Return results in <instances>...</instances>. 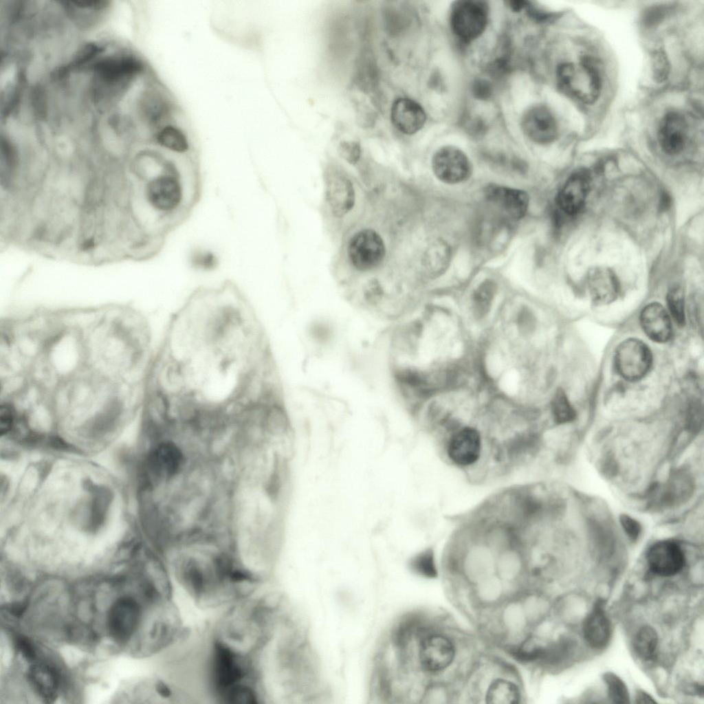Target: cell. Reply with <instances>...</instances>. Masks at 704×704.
I'll list each match as a JSON object with an SVG mask.
<instances>
[{"label": "cell", "mask_w": 704, "mask_h": 704, "mask_svg": "<svg viewBox=\"0 0 704 704\" xmlns=\"http://www.w3.org/2000/svg\"><path fill=\"white\" fill-rule=\"evenodd\" d=\"M176 584L199 608L222 610L256 593L263 583L240 562L230 547L192 542L170 551Z\"/></svg>", "instance_id": "6da1fadb"}, {"label": "cell", "mask_w": 704, "mask_h": 704, "mask_svg": "<svg viewBox=\"0 0 704 704\" xmlns=\"http://www.w3.org/2000/svg\"><path fill=\"white\" fill-rule=\"evenodd\" d=\"M280 622L278 597L259 590L221 610L208 635L239 652L259 658Z\"/></svg>", "instance_id": "7a4b0ae2"}, {"label": "cell", "mask_w": 704, "mask_h": 704, "mask_svg": "<svg viewBox=\"0 0 704 704\" xmlns=\"http://www.w3.org/2000/svg\"><path fill=\"white\" fill-rule=\"evenodd\" d=\"M204 656L205 683L216 703H265L258 658L239 652L209 635Z\"/></svg>", "instance_id": "3957f363"}, {"label": "cell", "mask_w": 704, "mask_h": 704, "mask_svg": "<svg viewBox=\"0 0 704 704\" xmlns=\"http://www.w3.org/2000/svg\"><path fill=\"white\" fill-rule=\"evenodd\" d=\"M441 443L445 456L452 465L470 476H486L489 472L487 444L478 429L458 426L446 433Z\"/></svg>", "instance_id": "277c9868"}, {"label": "cell", "mask_w": 704, "mask_h": 704, "mask_svg": "<svg viewBox=\"0 0 704 704\" xmlns=\"http://www.w3.org/2000/svg\"><path fill=\"white\" fill-rule=\"evenodd\" d=\"M560 89L585 104L595 102L601 91L602 80L597 67L588 58L579 64H560L556 72Z\"/></svg>", "instance_id": "5b68a950"}, {"label": "cell", "mask_w": 704, "mask_h": 704, "mask_svg": "<svg viewBox=\"0 0 704 704\" xmlns=\"http://www.w3.org/2000/svg\"><path fill=\"white\" fill-rule=\"evenodd\" d=\"M487 22L486 5L477 1H457L450 14L454 34L460 39L470 41L485 30Z\"/></svg>", "instance_id": "8992f818"}, {"label": "cell", "mask_w": 704, "mask_h": 704, "mask_svg": "<svg viewBox=\"0 0 704 704\" xmlns=\"http://www.w3.org/2000/svg\"><path fill=\"white\" fill-rule=\"evenodd\" d=\"M142 69V64L131 56L111 57L101 60L94 67L96 82L100 91H113L126 85Z\"/></svg>", "instance_id": "52a82bcc"}, {"label": "cell", "mask_w": 704, "mask_h": 704, "mask_svg": "<svg viewBox=\"0 0 704 704\" xmlns=\"http://www.w3.org/2000/svg\"><path fill=\"white\" fill-rule=\"evenodd\" d=\"M652 356L648 346L639 340L630 338L617 346L615 364L617 371L626 380L637 381L648 372Z\"/></svg>", "instance_id": "ba28073f"}, {"label": "cell", "mask_w": 704, "mask_h": 704, "mask_svg": "<svg viewBox=\"0 0 704 704\" xmlns=\"http://www.w3.org/2000/svg\"><path fill=\"white\" fill-rule=\"evenodd\" d=\"M348 253L353 265L360 271L377 266L384 258L385 245L382 237L374 230H363L351 239Z\"/></svg>", "instance_id": "9c48e42d"}, {"label": "cell", "mask_w": 704, "mask_h": 704, "mask_svg": "<svg viewBox=\"0 0 704 704\" xmlns=\"http://www.w3.org/2000/svg\"><path fill=\"white\" fill-rule=\"evenodd\" d=\"M142 608L132 597H121L111 607L108 628L111 637L118 642H125L135 632L142 619Z\"/></svg>", "instance_id": "30bf717a"}, {"label": "cell", "mask_w": 704, "mask_h": 704, "mask_svg": "<svg viewBox=\"0 0 704 704\" xmlns=\"http://www.w3.org/2000/svg\"><path fill=\"white\" fill-rule=\"evenodd\" d=\"M432 170L436 177L446 184H457L471 174L470 162L465 154L452 146L440 148L433 155Z\"/></svg>", "instance_id": "8fae6325"}, {"label": "cell", "mask_w": 704, "mask_h": 704, "mask_svg": "<svg viewBox=\"0 0 704 704\" xmlns=\"http://www.w3.org/2000/svg\"><path fill=\"white\" fill-rule=\"evenodd\" d=\"M523 132L531 141L540 144L553 142L558 136V126L550 109L536 104L527 109L521 120Z\"/></svg>", "instance_id": "7c38bea8"}, {"label": "cell", "mask_w": 704, "mask_h": 704, "mask_svg": "<svg viewBox=\"0 0 704 704\" xmlns=\"http://www.w3.org/2000/svg\"><path fill=\"white\" fill-rule=\"evenodd\" d=\"M650 570L661 577H670L679 573L685 562L684 553L676 542L659 541L652 544L646 555Z\"/></svg>", "instance_id": "4fadbf2b"}, {"label": "cell", "mask_w": 704, "mask_h": 704, "mask_svg": "<svg viewBox=\"0 0 704 704\" xmlns=\"http://www.w3.org/2000/svg\"><path fill=\"white\" fill-rule=\"evenodd\" d=\"M418 654L421 667L434 672L445 669L452 663L454 648L452 643L442 635H428L420 641Z\"/></svg>", "instance_id": "5bb4252c"}, {"label": "cell", "mask_w": 704, "mask_h": 704, "mask_svg": "<svg viewBox=\"0 0 704 704\" xmlns=\"http://www.w3.org/2000/svg\"><path fill=\"white\" fill-rule=\"evenodd\" d=\"M688 125L685 118L675 111L666 113L661 120L657 132L661 149L668 155H676L684 148Z\"/></svg>", "instance_id": "9a60e30c"}, {"label": "cell", "mask_w": 704, "mask_h": 704, "mask_svg": "<svg viewBox=\"0 0 704 704\" xmlns=\"http://www.w3.org/2000/svg\"><path fill=\"white\" fill-rule=\"evenodd\" d=\"M390 120L394 126L402 133L412 135L425 124L426 114L423 107L415 100L397 98L390 109Z\"/></svg>", "instance_id": "2e32d148"}, {"label": "cell", "mask_w": 704, "mask_h": 704, "mask_svg": "<svg viewBox=\"0 0 704 704\" xmlns=\"http://www.w3.org/2000/svg\"><path fill=\"white\" fill-rule=\"evenodd\" d=\"M588 294L595 304L604 305L613 302L619 293V283L614 272L607 267L591 269L586 278Z\"/></svg>", "instance_id": "e0dca14e"}, {"label": "cell", "mask_w": 704, "mask_h": 704, "mask_svg": "<svg viewBox=\"0 0 704 704\" xmlns=\"http://www.w3.org/2000/svg\"><path fill=\"white\" fill-rule=\"evenodd\" d=\"M583 635L586 643L593 648L606 646L611 636V624L604 608V602L598 600L586 617L583 624Z\"/></svg>", "instance_id": "ac0fdd59"}, {"label": "cell", "mask_w": 704, "mask_h": 704, "mask_svg": "<svg viewBox=\"0 0 704 704\" xmlns=\"http://www.w3.org/2000/svg\"><path fill=\"white\" fill-rule=\"evenodd\" d=\"M487 199L515 219L525 214L529 206V196L522 190L490 186L485 193Z\"/></svg>", "instance_id": "d6986e66"}, {"label": "cell", "mask_w": 704, "mask_h": 704, "mask_svg": "<svg viewBox=\"0 0 704 704\" xmlns=\"http://www.w3.org/2000/svg\"><path fill=\"white\" fill-rule=\"evenodd\" d=\"M588 190V180L583 173L572 175L560 190L557 203L569 215L577 214L583 207Z\"/></svg>", "instance_id": "ffe728a7"}, {"label": "cell", "mask_w": 704, "mask_h": 704, "mask_svg": "<svg viewBox=\"0 0 704 704\" xmlns=\"http://www.w3.org/2000/svg\"><path fill=\"white\" fill-rule=\"evenodd\" d=\"M640 321L644 332L653 341L665 342L670 338V319L661 305L652 302L646 306L641 313Z\"/></svg>", "instance_id": "44dd1931"}, {"label": "cell", "mask_w": 704, "mask_h": 704, "mask_svg": "<svg viewBox=\"0 0 704 704\" xmlns=\"http://www.w3.org/2000/svg\"><path fill=\"white\" fill-rule=\"evenodd\" d=\"M327 186V200L332 212L336 217L344 216L355 203L352 184L346 177L336 175L328 179Z\"/></svg>", "instance_id": "7402d4cb"}, {"label": "cell", "mask_w": 704, "mask_h": 704, "mask_svg": "<svg viewBox=\"0 0 704 704\" xmlns=\"http://www.w3.org/2000/svg\"><path fill=\"white\" fill-rule=\"evenodd\" d=\"M28 679L45 702L55 701L58 696L60 676L53 666L45 663L34 664L28 672Z\"/></svg>", "instance_id": "603a6c76"}, {"label": "cell", "mask_w": 704, "mask_h": 704, "mask_svg": "<svg viewBox=\"0 0 704 704\" xmlns=\"http://www.w3.org/2000/svg\"><path fill=\"white\" fill-rule=\"evenodd\" d=\"M693 480L685 471H677L670 476L665 485L660 500L666 505H672L685 501L693 492Z\"/></svg>", "instance_id": "cb8c5ba5"}, {"label": "cell", "mask_w": 704, "mask_h": 704, "mask_svg": "<svg viewBox=\"0 0 704 704\" xmlns=\"http://www.w3.org/2000/svg\"><path fill=\"white\" fill-rule=\"evenodd\" d=\"M157 142L174 154L183 155L189 151L190 143L185 133L177 126L166 125L156 135Z\"/></svg>", "instance_id": "d4e9b609"}, {"label": "cell", "mask_w": 704, "mask_h": 704, "mask_svg": "<svg viewBox=\"0 0 704 704\" xmlns=\"http://www.w3.org/2000/svg\"><path fill=\"white\" fill-rule=\"evenodd\" d=\"M520 692L516 685L504 679H496L490 685L486 694V702L493 704H513L518 703Z\"/></svg>", "instance_id": "484cf974"}, {"label": "cell", "mask_w": 704, "mask_h": 704, "mask_svg": "<svg viewBox=\"0 0 704 704\" xmlns=\"http://www.w3.org/2000/svg\"><path fill=\"white\" fill-rule=\"evenodd\" d=\"M658 645V635L655 630L649 626L642 627L637 633L633 641V648L637 655L646 661L654 659Z\"/></svg>", "instance_id": "4316f807"}, {"label": "cell", "mask_w": 704, "mask_h": 704, "mask_svg": "<svg viewBox=\"0 0 704 704\" xmlns=\"http://www.w3.org/2000/svg\"><path fill=\"white\" fill-rule=\"evenodd\" d=\"M496 291V284L490 280L483 282L473 295V311L477 318H483L489 311Z\"/></svg>", "instance_id": "83f0119b"}, {"label": "cell", "mask_w": 704, "mask_h": 704, "mask_svg": "<svg viewBox=\"0 0 704 704\" xmlns=\"http://www.w3.org/2000/svg\"><path fill=\"white\" fill-rule=\"evenodd\" d=\"M551 410L558 424L570 422L575 417V411L562 390H558L556 393L551 402Z\"/></svg>", "instance_id": "f1b7e54d"}, {"label": "cell", "mask_w": 704, "mask_h": 704, "mask_svg": "<svg viewBox=\"0 0 704 704\" xmlns=\"http://www.w3.org/2000/svg\"><path fill=\"white\" fill-rule=\"evenodd\" d=\"M607 686L608 695L614 703H630L629 693L624 682L613 672H606L603 676Z\"/></svg>", "instance_id": "f546056e"}, {"label": "cell", "mask_w": 704, "mask_h": 704, "mask_svg": "<svg viewBox=\"0 0 704 704\" xmlns=\"http://www.w3.org/2000/svg\"><path fill=\"white\" fill-rule=\"evenodd\" d=\"M410 566L412 570L420 575L428 577L436 575L434 556L431 549L424 550L413 557Z\"/></svg>", "instance_id": "4dcf8cb0"}, {"label": "cell", "mask_w": 704, "mask_h": 704, "mask_svg": "<svg viewBox=\"0 0 704 704\" xmlns=\"http://www.w3.org/2000/svg\"><path fill=\"white\" fill-rule=\"evenodd\" d=\"M667 302L670 314L679 324L685 323L684 296L680 287L670 289L667 295Z\"/></svg>", "instance_id": "1f68e13d"}, {"label": "cell", "mask_w": 704, "mask_h": 704, "mask_svg": "<svg viewBox=\"0 0 704 704\" xmlns=\"http://www.w3.org/2000/svg\"><path fill=\"white\" fill-rule=\"evenodd\" d=\"M190 263L197 270L210 271L217 267L219 259L213 252L199 248L191 252Z\"/></svg>", "instance_id": "d6a6232c"}, {"label": "cell", "mask_w": 704, "mask_h": 704, "mask_svg": "<svg viewBox=\"0 0 704 704\" xmlns=\"http://www.w3.org/2000/svg\"><path fill=\"white\" fill-rule=\"evenodd\" d=\"M651 69L654 80L659 83L665 82L670 74V65L666 53L661 50L653 52L651 56Z\"/></svg>", "instance_id": "836d02e7"}, {"label": "cell", "mask_w": 704, "mask_h": 704, "mask_svg": "<svg viewBox=\"0 0 704 704\" xmlns=\"http://www.w3.org/2000/svg\"><path fill=\"white\" fill-rule=\"evenodd\" d=\"M622 527L632 541H635L639 538L641 527L639 522L626 514H622L619 517Z\"/></svg>", "instance_id": "e575fe53"}, {"label": "cell", "mask_w": 704, "mask_h": 704, "mask_svg": "<svg viewBox=\"0 0 704 704\" xmlns=\"http://www.w3.org/2000/svg\"><path fill=\"white\" fill-rule=\"evenodd\" d=\"M702 409L697 403H693L689 407L686 418V426L692 432L699 430L702 424Z\"/></svg>", "instance_id": "d590c367"}, {"label": "cell", "mask_w": 704, "mask_h": 704, "mask_svg": "<svg viewBox=\"0 0 704 704\" xmlns=\"http://www.w3.org/2000/svg\"><path fill=\"white\" fill-rule=\"evenodd\" d=\"M100 51L101 50L96 45H86L76 55L73 63L74 67H80L95 58Z\"/></svg>", "instance_id": "8d00e7d4"}, {"label": "cell", "mask_w": 704, "mask_h": 704, "mask_svg": "<svg viewBox=\"0 0 704 704\" xmlns=\"http://www.w3.org/2000/svg\"><path fill=\"white\" fill-rule=\"evenodd\" d=\"M341 156L350 163H355L360 156V147L357 142H344L340 144Z\"/></svg>", "instance_id": "74e56055"}, {"label": "cell", "mask_w": 704, "mask_h": 704, "mask_svg": "<svg viewBox=\"0 0 704 704\" xmlns=\"http://www.w3.org/2000/svg\"><path fill=\"white\" fill-rule=\"evenodd\" d=\"M14 645L16 648L22 654L23 657L31 662L36 658V651L31 641L23 635H19L15 638Z\"/></svg>", "instance_id": "f35d334b"}, {"label": "cell", "mask_w": 704, "mask_h": 704, "mask_svg": "<svg viewBox=\"0 0 704 704\" xmlns=\"http://www.w3.org/2000/svg\"><path fill=\"white\" fill-rule=\"evenodd\" d=\"M1 154L2 161L5 163L6 173L10 172L14 166L15 153L10 142L3 138L1 139Z\"/></svg>", "instance_id": "ab89813d"}, {"label": "cell", "mask_w": 704, "mask_h": 704, "mask_svg": "<svg viewBox=\"0 0 704 704\" xmlns=\"http://www.w3.org/2000/svg\"><path fill=\"white\" fill-rule=\"evenodd\" d=\"M667 10L662 6L654 7L646 12L644 22L648 26H652L659 23L665 16Z\"/></svg>", "instance_id": "60d3db41"}, {"label": "cell", "mask_w": 704, "mask_h": 704, "mask_svg": "<svg viewBox=\"0 0 704 704\" xmlns=\"http://www.w3.org/2000/svg\"><path fill=\"white\" fill-rule=\"evenodd\" d=\"M472 93L475 98L485 100L491 96L492 88L486 80L478 79L472 85Z\"/></svg>", "instance_id": "b9f144b4"}, {"label": "cell", "mask_w": 704, "mask_h": 704, "mask_svg": "<svg viewBox=\"0 0 704 704\" xmlns=\"http://www.w3.org/2000/svg\"><path fill=\"white\" fill-rule=\"evenodd\" d=\"M26 602H15L8 606V611L14 617H21L27 608Z\"/></svg>", "instance_id": "7bdbcfd3"}, {"label": "cell", "mask_w": 704, "mask_h": 704, "mask_svg": "<svg viewBox=\"0 0 704 704\" xmlns=\"http://www.w3.org/2000/svg\"><path fill=\"white\" fill-rule=\"evenodd\" d=\"M635 701L637 703H654L656 701L648 693L639 690L636 694Z\"/></svg>", "instance_id": "ee69618b"}, {"label": "cell", "mask_w": 704, "mask_h": 704, "mask_svg": "<svg viewBox=\"0 0 704 704\" xmlns=\"http://www.w3.org/2000/svg\"><path fill=\"white\" fill-rule=\"evenodd\" d=\"M520 324L521 327L525 329L531 328V324H532L531 316L527 314V313L525 312V314H524V315L520 317Z\"/></svg>", "instance_id": "f6af8a7d"}, {"label": "cell", "mask_w": 704, "mask_h": 704, "mask_svg": "<svg viewBox=\"0 0 704 704\" xmlns=\"http://www.w3.org/2000/svg\"><path fill=\"white\" fill-rule=\"evenodd\" d=\"M527 3H528V2L524 1H513L509 2L510 7L514 11H519L522 10L526 6Z\"/></svg>", "instance_id": "bcb514c9"}, {"label": "cell", "mask_w": 704, "mask_h": 704, "mask_svg": "<svg viewBox=\"0 0 704 704\" xmlns=\"http://www.w3.org/2000/svg\"><path fill=\"white\" fill-rule=\"evenodd\" d=\"M670 198L669 197V195H668L667 193L664 192L662 195V197H661V201H660V208L661 209H663V210H666L668 208L670 207Z\"/></svg>", "instance_id": "7dc6e473"}]
</instances>
